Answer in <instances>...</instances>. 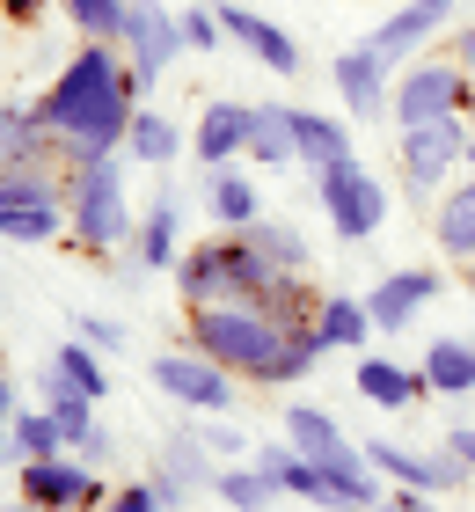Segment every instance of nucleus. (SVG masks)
<instances>
[{
  "label": "nucleus",
  "instance_id": "1",
  "mask_svg": "<svg viewBox=\"0 0 475 512\" xmlns=\"http://www.w3.org/2000/svg\"><path fill=\"white\" fill-rule=\"evenodd\" d=\"M132 118H139V81H132V59L117 44H81L66 59V74L37 96V125L59 139L66 161L117 154Z\"/></svg>",
  "mask_w": 475,
  "mask_h": 512
},
{
  "label": "nucleus",
  "instance_id": "2",
  "mask_svg": "<svg viewBox=\"0 0 475 512\" xmlns=\"http://www.w3.org/2000/svg\"><path fill=\"white\" fill-rule=\"evenodd\" d=\"M190 344H198L205 359H220L234 381H256V388H293V381H307V366L322 359L315 322L293 330V322H278L271 308H256V300L190 308Z\"/></svg>",
  "mask_w": 475,
  "mask_h": 512
},
{
  "label": "nucleus",
  "instance_id": "3",
  "mask_svg": "<svg viewBox=\"0 0 475 512\" xmlns=\"http://www.w3.org/2000/svg\"><path fill=\"white\" fill-rule=\"evenodd\" d=\"M271 278H278V264L249 242V227L242 235L227 227L220 242H198L176 264V293L190 300V308H220V300H264Z\"/></svg>",
  "mask_w": 475,
  "mask_h": 512
},
{
  "label": "nucleus",
  "instance_id": "4",
  "mask_svg": "<svg viewBox=\"0 0 475 512\" xmlns=\"http://www.w3.org/2000/svg\"><path fill=\"white\" fill-rule=\"evenodd\" d=\"M66 227H74L81 249H117L132 235V198H125V161L117 154L74 161V176H66Z\"/></svg>",
  "mask_w": 475,
  "mask_h": 512
},
{
  "label": "nucleus",
  "instance_id": "5",
  "mask_svg": "<svg viewBox=\"0 0 475 512\" xmlns=\"http://www.w3.org/2000/svg\"><path fill=\"white\" fill-rule=\"evenodd\" d=\"M315 198H322V213L329 227H337L344 242H366L380 220H388V183H380L359 154H344V161H329V169H315Z\"/></svg>",
  "mask_w": 475,
  "mask_h": 512
},
{
  "label": "nucleus",
  "instance_id": "6",
  "mask_svg": "<svg viewBox=\"0 0 475 512\" xmlns=\"http://www.w3.org/2000/svg\"><path fill=\"white\" fill-rule=\"evenodd\" d=\"M468 110V74L461 59H410V74L395 81L388 118L395 125H432V118H461Z\"/></svg>",
  "mask_w": 475,
  "mask_h": 512
},
{
  "label": "nucleus",
  "instance_id": "7",
  "mask_svg": "<svg viewBox=\"0 0 475 512\" xmlns=\"http://www.w3.org/2000/svg\"><path fill=\"white\" fill-rule=\"evenodd\" d=\"M125 59H132V81H139V96L169 74V66L190 52V37H183V15H169L161 0H132V15H125Z\"/></svg>",
  "mask_w": 475,
  "mask_h": 512
},
{
  "label": "nucleus",
  "instance_id": "8",
  "mask_svg": "<svg viewBox=\"0 0 475 512\" xmlns=\"http://www.w3.org/2000/svg\"><path fill=\"white\" fill-rule=\"evenodd\" d=\"M154 388L169 395V403L198 410V417L234 410V374H227L220 359H205L198 344H190V352H161V359H154Z\"/></svg>",
  "mask_w": 475,
  "mask_h": 512
},
{
  "label": "nucleus",
  "instance_id": "9",
  "mask_svg": "<svg viewBox=\"0 0 475 512\" xmlns=\"http://www.w3.org/2000/svg\"><path fill=\"white\" fill-rule=\"evenodd\" d=\"M52 235H66V191L52 176L22 169L0 191V242H52Z\"/></svg>",
  "mask_w": 475,
  "mask_h": 512
},
{
  "label": "nucleus",
  "instance_id": "10",
  "mask_svg": "<svg viewBox=\"0 0 475 512\" xmlns=\"http://www.w3.org/2000/svg\"><path fill=\"white\" fill-rule=\"evenodd\" d=\"M22 498H30L37 512H81V505H103V476L88 469V461L74 454H44V461H22Z\"/></svg>",
  "mask_w": 475,
  "mask_h": 512
},
{
  "label": "nucleus",
  "instance_id": "11",
  "mask_svg": "<svg viewBox=\"0 0 475 512\" xmlns=\"http://www.w3.org/2000/svg\"><path fill=\"white\" fill-rule=\"evenodd\" d=\"M468 161V125L461 118H432V125H402V183L432 198V183Z\"/></svg>",
  "mask_w": 475,
  "mask_h": 512
},
{
  "label": "nucleus",
  "instance_id": "12",
  "mask_svg": "<svg viewBox=\"0 0 475 512\" xmlns=\"http://www.w3.org/2000/svg\"><path fill=\"white\" fill-rule=\"evenodd\" d=\"M329 81H337V96H344V110H351L359 125L388 118V103H395V81H388V59H380L373 44H351V52H337Z\"/></svg>",
  "mask_w": 475,
  "mask_h": 512
},
{
  "label": "nucleus",
  "instance_id": "13",
  "mask_svg": "<svg viewBox=\"0 0 475 512\" xmlns=\"http://www.w3.org/2000/svg\"><path fill=\"white\" fill-rule=\"evenodd\" d=\"M373 469L380 476H395V483H410V491H454V483H468V469L454 461V447H439V454H417V447H402V439H373Z\"/></svg>",
  "mask_w": 475,
  "mask_h": 512
},
{
  "label": "nucleus",
  "instance_id": "14",
  "mask_svg": "<svg viewBox=\"0 0 475 512\" xmlns=\"http://www.w3.org/2000/svg\"><path fill=\"white\" fill-rule=\"evenodd\" d=\"M446 15H454V0H402V8L380 22V30L366 37L388 66H410L417 52H424V37H439L446 30Z\"/></svg>",
  "mask_w": 475,
  "mask_h": 512
},
{
  "label": "nucleus",
  "instance_id": "15",
  "mask_svg": "<svg viewBox=\"0 0 475 512\" xmlns=\"http://www.w3.org/2000/svg\"><path fill=\"white\" fill-rule=\"evenodd\" d=\"M432 300H439V271H388V278L373 286L366 315H373V330H410Z\"/></svg>",
  "mask_w": 475,
  "mask_h": 512
},
{
  "label": "nucleus",
  "instance_id": "16",
  "mask_svg": "<svg viewBox=\"0 0 475 512\" xmlns=\"http://www.w3.org/2000/svg\"><path fill=\"white\" fill-rule=\"evenodd\" d=\"M249 118H256V103H234V96H220V103H205L198 110V154L205 169H227L234 154H249Z\"/></svg>",
  "mask_w": 475,
  "mask_h": 512
},
{
  "label": "nucleus",
  "instance_id": "17",
  "mask_svg": "<svg viewBox=\"0 0 475 512\" xmlns=\"http://www.w3.org/2000/svg\"><path fill=\"white\" fill-rule=\"evenodd\" d=\"M205 439L190 432V439H169V447H161V461H154V491H161V505H190V491H205V483H220V469H212V461L198 454Z\"/></svg>",
  "mask_w": 475,
  "mask_h": 512
},
{
  "label": "nucleus",
  "instance_id": "18",
  "mask_svg": "<svg viewBox=\"0 0 475 512\" xmlns=\"http://www.w3.org/2000/svg\"><path fill=\"white\" fill-rule=\"evenodd\" d=\"M139 264L147 271H176L183 264V198L161 191L147 213H139Z\"/></svg>",
  "mask_w": 475,
  "mask_h": 512
},
{
  "label": "nucleus",
  "instance_id": "19",
  "mask_svg": "<svg viewBox=\"0 0 475 512\" xmlns=\"http://www.w3.org/2000/svg\"><path fill=\"white\" fill-rule=\"evenodd\" d=\"M220 22H227V37L249 44V59L271 66V74H300V44L285 37L271 15H256V8H220Z\"/></svg>",
  "mask_w": 475,
  "mask_h": 512
},
{
  "label": "nucleus",
  "instance_id": "20",
  "mask_svg": "<svg viewBox=\"0 0 475 512\" xmlns=\"http://www.w3.org/2000/svg\"><path fill=\"white\" fill-rule=\"evenodd\" d=\"M205 213L220 220V227H234V235H242V227L264 220V198H256V183L227 161V169H212V176H205Z\"/></svg>",
  "mask_w": 475,
  "mask_h": 512
},
{
  "label": "nucleus",
  "instance_id": "21",
  "mask_svg": "<svg viewBox=\"0 0 475 512\" xmlns=\"http://www.w3.org/2000/svg\"><path fill=\"white\" fill-rule=\"evenodd\" d=\"M351 388H359L373 410H410L417 395H424V374H410V366H395V359H359Z\"/></svg>",
  "mask_w": 475,
  "mask_h": 512
},
{
  "label": "nucleus",
  "instance_id": "22",
  "mask_svg": "<svg viewBox=\"0 0 475 512\" xmlns=\"http://www.w3.org/2000/svg\"><path fill=\"white\" fill-rule=\"evenodd\" d=\"M293 139H300V161H307V169H329V161L359 154L344 118H322V110H300V103H293Z\"/></svg>",
  "mask_w": 475,
  "mask_h": 512
},
{
  "label": "nucleus",
  "instance_id": "23",
  "mask_svg": "<svg viewBox=\"0 0 475 512\" xmlns=\"http://www.w3.org/2000/svg\"><path fill=\"white\" fill-rule=\"evenodd\" d=\"M424 388L432 395H475V344L461 337H432V352H424Z\"/></svg>",
  "mask_w": 475,
  "mask_h": 512
},
{
  "label": "nucleus",
  "instance_id": "24",
  "mask_svg": "<svg viewBox=\"0 0 475 512\" xmlns=\"http://www.w3.org/2000/svg\"><path fill=\"white\" fill-rule=\"evenodd\" d=\"M249 154H256V169L300 161V139H293V103H256V118H249Z\"/></svg>",
  "mask_w": 475,
  "mask_h": 512
},
{
  "label": "nucleus",
  "instance_id": "25",
  "mask_svg": "<svg viewBox=\"0 0 475 512\" xmlns=\"http://www.w3.org/2000/svg\"><path fill=\"white\" fill-rule=\"evenodd\" d=\"M373 337V315H366V300H322L315 308V344L322 352H359V344Z\"/></svg>",
  "mask_w": 475,
  "mask_h": 512
},
{
  "label": "nucleus",
  "instance_id": "26",
  "mask_svg": "<svg viewBox=\"0 0 475 512\" xmlns=\"http://www.w3.org/2000/svg\"><path fill=\"white\" fill-rule=\"evenodd\" d=\"M249 461H256V469H264V476L278 483L285 498H315V505H322V469H315V461H307V454L293 447V439H285V447H256Z\"/></svg>",
  "mask_w": 475,
  "mask_h": 512
},
{
  "label": "nucleus",
  "instance_id": "27",
  "mask_svg": "<svg viewBox=\"0 0 475 512\" xmlns=\"http://www.w3.org/2000/svg\"><path fill=\"white\" fill-rule=\"evenodd\" d=\"M432 227H439V249H446V256L475 264V176L461 183V191H446V198H439Z\"/></svg>",
  "mask_w": 475,
  "mask_h": 512
},
{
  "label": "nucleus",
  "instance_id": "28",
  "mask_svg": "<svg viewBox=\"0 0 475 512\" xmlns=\"http://www.w3.org/2000/svg\"><path fill=\"white\" fill-rule=\"evenodd\" d=\"M125 154H132V161H147V169H169V161L183 154L176 118H161V110H139L132 132H125Z\"/></svg>",
  "mask_w": 475,
  "mask_h": 512
},
{
  "label": "nucleus",
  "instance_id": "29",
  "mask_svg": "<svg viewBox=\"0 0 475 512\" xmlns=\"http://www.w3.org/2000/svg\"><path fill=\"white\" fill-rule=\"evenodd\" d=\"M212 491H220L234 512H264V505H278L285 491H278V483L264 476V469H256V461H227V469H220V483H212Z\"/></svg>",
  "mask_w": 475,
  "mask_h": 512
},
{
  "label": "nucleus",
  "instance_id": "30",
  "mask_svg": "<svg viewBox=\"0 0 475 512\" xmlns=\"http://www.w3.org/2000/svg\"><path fill=\"white\" fill-rule=\"evenodd\" d=\"M0 147H8V154L22 161V169H37V161L59 147V139L37 125V110H15V103H0Z\"/></svg>",
  "mask_w": 475,
  "mask_h": 512
},
{
  "label": "nucleus",
  "instance_id": "31",
  "mask_svg": "<svg viewBox=\"0 0 475 512\" xmlns=\"http://www.w3.org/2000/svg\"><path fill=\"white\" fill-rule=\"evenodd\" d=\"M125 15H132V0H66V22L88 44H117L125 37Z\"/></svg>",
  "mask_w": 475,
  "mask_h": 512
},
{
  "label": "nucleus",
  "instance_id": "32",
  "mask_svg": "<svg viewBox=\"0 0 475 512\" xmlns=\"http://www.w3.org/2000/svg\"><path fill=\"white\" fill-rule=\"evenodd\" d=\"M52 374L66 381V388H81L88 395V403H95V395H110V381H103V352H95V344H59V359H52Z\"/></svg>",
  "mask_w": 475,
  "mask_h": 512
},
{
  "label": "nucleus",
  "instance_id": "33",
  "mask_svg": "<svg viewBox=\"0 0 475 512\" xmlns=\"http://www.w3.org/2000/svg\"><path fill=\"white\" fill-rule=\"evenodd\" d=\"M285 439H293V447L307 454V461H315V454H329V447H337V417H329V410H315V403H293V410H285Z\"/></svg>",
  "mask_w": 475,
  "mask_h": 512
},
{
  "label": "nucleus",
  "instance_id": "34",
  "mask_svg": "<svg viewBox=\"0 0 475 512\" xmlns=\"http://www.w3.org/2000/svg\"><path fill=\"white\" fill-rule=\"evenodd\" d=\"M8 439H15V454H22V461H44V454H59V447H66V432H59V417H52V410H15Z\"/></svg>",
  "mask_w": 475,
  "mask_h": 512
},
{
  "label": "nucleus",
  "instance_id": "35",
  "mask_svg": "<svg viewBox=\"0 0 475 512\" xmlns=\"http://www.w3.org/2000/svg\"><path fill=\"white\" fill-rule=\"evenodd\" d=\"M249 242L264 249L278 271H307V242L293 235V227H278V220H256V227H249Z\"/></svg>",
  "mask_w": 475,
  "mask_h": 512
},
{
  "label": "nucleus",
  "instance_id": "36",
  "mask_svg": "<svg viewBox=\"0 0 475 512\" xmlns=\"http://www.w3.org/2000/svg\"><path fill=\"white\" fill-rule=\"evenodd\" d=\"M74 330H81V344H95V352H125V322H110V315H74Z\"/></svg>",
  "mask_w": 475,
  "mask_h": 512
},
{
  "label": "nucleus",
  "instance_id": "37",
  "mask_svg": "<svg viewBox=\"0 0 475 512\" xmlns=\"http://www.w3.org/2000/svg\"><path fill=\"white\" fill-rule=\"evenodd\" d=\"M220 8H183V37H190V52H212V44H220Z\"/></svg>",
  "mask_w": 475,
  "mask_h": 512
},
{
  "label": "nucleus",
  "instance_id": "38",
  "mask_svg": "<svg viewBox=\"0 0 475 512\" xmlns=\"http://www.w3.org/2000/svg\"><path fill=\"white\" fill-rule=\"evenodd\" d=\"M103 512H169V505H161L154 483H125V491H110V498H103Z\"/></svg>",
  "mask_w": 475,
  "mask_h": 512
},
{
  "label": "nucleus",
  "instance_id": "39",
  "mask_svg": "<svg viewBox=\"0 0 475 512\" xmlns=\"http://www.w3.org/2000/svg\"><path fill=\"white\" fill-rule=\"evenodd\" d=\"M198 439H205L212 454H256L249 439H242V432H227V425H198Z\"/></svg>",
  "mask_w": 475,
  "mask_h": 512
},
{
  "label": "nucleus",
  "instance_id": "40",
  "mask_svg": "<svg viewBox=\"0 0 475 512\" xmlns=\"http://www.w3.org/2000/svg\"><path fill=\"white\" fill-rule=\"evenodd\" d=\"M424 505H432V491H410V483H402V491H395V498H380L373 512H424Z\"/></svg>",
  "mask_w": 475,
  "mask_h": 512
},
{
  "label": "nucleus",
  "instance_id": "41",
  "mask_svg": "<svg viewBox=\"0 0 475 512\" xmlns=\"http://www.w3.org/2000/svg\"><path fill=\"white\" fill-rule=\"evenodd\" d=\"M446 447H454V461L475 476V425H454V439H446Z\"/></svg>",
  "mask_w": 475,
  "mask_h": 512
},
{
  "label": "nucleus",
  "instance_id": "42",
  "mask_svg": "<svg viewBox=\"0 0 475 512\" xmlns=\"http://www.w3.org/2000/svg\"><path fill=\"white\" fill-rule=\"evenodd\" d=\"M0 8H8L15 22H37V15H44V0H0Z\"/></svg>",
  "mask_w": 475,
  "mask_h": 512
},
{
  "label": "nucleus",
  "instance_id": "43",
  "mask_svg": "<svg viewBox=\"0 0 475 512\" xmlns=\"http://www.w3.org/2000/svg\"><path fill=\"white\" fill-rule=\"evenodd\" d=\"M0 425H15V381L0 374Z\"/></svg>",
  "mask_w": 475,
  "mask_h": 512
},
{
  "label": "nucleus",
  "instance_id": "44",
  "mask_svg": "<svg viewBox=\"0 0 475 512\" xmlns=\"http://www.w3.org/2000/svg\"><path fill=\"white\" fill-rule=\"evenodd\" d=\"M454 59H461V66H475V22H468V30L454 37Z\"/></svg>",
  "mask_w": 475,
  "mask_h": 512
},
{
  "label": "nucleus",
  "instance_id": "45",
  "mask_svg": "<svg viewBox=\"0 0 475 512\" xmlns=\"http://www.w3.org/2000/svg\"><path fill=\"white\" fill-rule=\"evenodd\" d=\"M15 176H22V161H15L8 147H0V191H8V183H15Z\"/></svg>",
  "mask_w": 475,
  "mask_h": 512
},
{
  "label": "nucleus",
  "instance_id": "46",
  "mask_svg": "<svg viewBox=\"0 0 475 512\" xmlns=\"http://www.w3.org/2000/svg\"><path fill=\"white\" fill-rule=\"evenodd\" d=\"M8 461H22V454H15V439H8V432H0V469H8Z\"/></svg>",
  "mask_w": 475,
  "mask_h": 512
},
{
  "label": "nucleus",
  "instance_id": "47",
  "mask_svg": "<svg viewBox=\"0 0 475 512\" xmlns=\"http://www.w3.org/2000/svg\"><path fill=\"white\" fill-rule=\"evenodd\" d=\"M0 512H37V505H30V498H22V505H0Z\"/></svg>",
  "mask_w": 475,
  "mask_h": 512
},
{
  "label": "nucleus",
  "instance_id": "48",
  "mask_svg": "<svg viewBox=\"0 0 475 512\" xmlns=\"http://www.w3.org/2000/svg\"><path fill=\"white\" fill-rule=\"evenodd\" d=\"M468 169H475V132H468Z\"/></svg>",
  "mask_w": 475,
  "mask_h": 512
},
{
  "label": "nucleus",
  "instance_id": "49",
  "mask_svg": "<svg viewBox=\"0 0 475 512\" xmlns=\"http://www.w3.org/2000/svg\"><path fill=\"white\" fill-rule=\"evenodd\" d=\"M468 293H475V271H468Z\"/></svg>",
  "mask_w": 475,
  "mask_h": 512
},
{
  "label": "nucleus",
  "instance_id": "50",
  "mask_svg": "<svg viewBox=\"0 0 475 512\" xmlns=\"http://www.w3.org/2000/svg\"><path fill=\"white\" fill-rule=\"evenodd\" d=\"M424 512H432V505H424Z\"/></svg>",
  "mask_w": 475,
  "mask_h": 512
}]
</instances>
